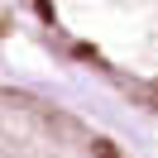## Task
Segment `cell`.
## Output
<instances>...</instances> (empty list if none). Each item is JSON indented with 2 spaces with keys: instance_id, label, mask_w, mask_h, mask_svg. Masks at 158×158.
I'll use <instances>...</instances> for the list:
<instances>
[{
  "instance_id": "1",
  "label": "cell",
  "mask_w": 158,
  "mask_h": 158,
  "mask_svg": "<svg viewBox=\"0 0 158 158\" xmlns=\"http://www.w3.org/2000/svg\"><path fill=\"white\" fill-rule=\"evenodd\" d=\"M15 15L62 72L158 115V0H15Z\"/></svg>"
},
{
  "instance_id": "2",
  "label": "cell",
  "mask_w": 158,
  "mask_h": 158,
  "mask_svg": "<svg viewBox=\"0 0 158 158\" xmlns=\"http://www.w3.org/2000/svg\"><path fill=\"white\" fill-rule=\"evenodd\" d=\"M0 158H139L106 115L39 77L0 72Z\"/></svg>"
}]
</instances>
